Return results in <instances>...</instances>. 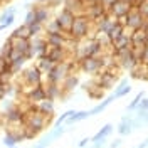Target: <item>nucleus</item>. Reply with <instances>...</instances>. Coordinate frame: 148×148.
I'll use <instances>...</instances> for the list:
<instances>
[{"instance_id": "f257e3e1", "label": "nucleus", "mask_w": 148, "mask_h": 148, "mask_svg": "<svg viewBox=\"0 0 148 148\" xmlns=\"http://www.w3.org/2000/svg\"><path fill=\"white\" fill-rule=\"evenodd\" d=\"M67 36L71 37V39H74V40H83L86 37L96 36V27H94V24L84 14H81V15L74 17L73 25L69 29Z\"/></svg>"}, {"instance_id": "f03ea898", "label": "nucleus", "mask_w": 148, "mask_h": 148, "mask_svg": "<svg viewBox=\"0 0 148 148\" xmlns=\"http://www.w3.org/2000/svg\"><path fill=\"white\" fill-rule=\"evenodd\" d=\"M27 128L34 130L36 133H40L49 123V116L42 114L36 106H27V110L24 111V121H22Z\"/></svg>"}, {"instance_id": "7ed1b4c3", "label": "nucleus", "mask_w": 148, "mask_h": 148, "mask_svg": "<svg viewBox=\"0 0 148 148\" xmlns=\"http://www.w3.org/2000/svg\"><path fill=\"white\" fill-rule=\"evenodd\" d=\"M42 73L39 71V67L36 64L27 67V69H24L22 73H20V84H18V91L22 92V94H25V92L30 89V88H34V86H39V84H42Z\"/></svg>"}, {"instance_id": "20e7f679", "label": "nucleus", "mask_w": 148, "mask_h": 148, "mask_svg": "<svg viewBox=\"0 0 148 148\" xmlns=\"http://www.w3.org/2000/svg\"><path fill=\"white\" fill-rule=\"evenodd\" d=\"M120 22L125 25L126 29L130 30H136V29H147L148 27V20L141 14H140V10L136 7H133V9L130 10L128 14L125 15L123 18H120Z\"/></svg>"}, {"instance_id": "39448f33", "label": "nucleus", "mask_w": 148, "mask_h": 148, "mask_svg": "<svg viewBox=\"0 0 148 148\" xmlns=\"http://www.w3.org/2000/svg\"><path fill=\"white\" fill-rule=\"evenodd\" d=\"M77 67L86 74H91V76H96V74L103 71L101 67V57H83L77 61Z\"/></svg>"}, {"instance_id": "423d86ee", "label": "nucleus", "mask_w": 148, "mask_h": 148, "mask_svg": "<svg viewBox=\"0 0 148 148\" xmlns=\"http://www.w3.org/2000/svg\"><path fill=\"white\" fill-rule=\"evenodd\" d=\"M94 81H96L98 86L104 91V89H111V88L116 84L118 76L113 73V69H103V71H99V73L94 76Z\"/></svg>"}, {"instance_id": "0eeeda50", "label": "nucleus", "mask_w": 148, "mask_h": 148, "mask_svg": "<svg viewBox=\"0 0 148 148\" xmlns=\"http://www.w3.org/2000/svg\"><path fill=\"white\" fill-rule=\"evenodd\" d=\"M133 7H135V5H133V2H130V0H116V2L111 5V9L108 10V14H110L111 17H114L116 20H120V18L125 17Z\"/></svg>"}, {"instance_id": "6e6552de", "label": "nucleus", "mask_w": 148, "mask_h": 148, "mask_svg": "<svg viewBox=\"0 0 148 148\" xmlns=\"http://www.w3.org/2000/svg\"><path fill=\"white\" fill-rule=\"evenodd\" d=\"M24 111L18 104H12L5 110V123H9L10 126L14 125H22L24 121Z\"/></svg>"}, {"instance_id": "1a4fd4ad", "label": "nucleus", "mask_w": 148, "mask_h": 148, "mask_svg": "<svg viewBox=\"0 0 148 148\" xmlns=\"http://www.w3.org/2000/svg\"><path fill=\"white\" fill-rule=\"evenodd\" d=\"M46 56L54 62V64L64 62V61H73V59L69 57V52H67L66 47H51V46H47Z\"/></svg>"}, {"instance_id": "9d476101", "label": "nucleus", "mask_w": 148, "mask_h": 148, "mask_svg": "<svg viewBox=\"0 0 148 148\" xmlns=\"http://www.w3.org/2000/svg\"><path fill=\"white\" fill-rule=\"evenodd\" d=\"M24 96H25V101H27V104H30V106H36V104H39L42 99H46V89H44V84H39V86L30 88V89H29Z\"/></svg>"}, {"instance_id": "9b49d317", "label": "nucleus", "mask_w": 148, "mask_h": 148, "mask_svg": "<svg viewBox=\"0 0 148 148\" xmlns=\"http://www.w3.org/2000/svg\"><path fill=\"white\" fill-rule=\"evenodd\" d=\"M74 15L71 10H67V9H61V12L57 14V17H56V20H57V24L61 25V30L64 32V34H67L69 32V29H71V25H73V20H74Z\"/></svg>"}, {"instance_id": "f8f14e48", "label": "nucleus", "mask_w": 148, "mask_h": 148, "mask_svg": "<svg viewBox=\"0 0 148 148\" xmlns=\"http://www.w3.org/2000/svg\"><path fill=\"white\" fill-rule=\"evenodd\" d=\"M9 42H10V46H12V49L15 52H18V54L25 56L29 52V49H30V39H22V37H15L10 34Z\"/></svg>"}, {"instance_id": "ddd939ff", "label": "nucleus", "mask_w": 148, "mask_h": 148, "mask_svg": "<svg viewBox=\"0 0 148 148\" xmlns=\"http://www.w3.org/2000/svg\"><path fill=\"white\" fill-rule=\"evenodd\" d=\"M131 47L133 49H143L148 44V37H147V29H136L131 30Z\"/></svg>"}, {"instance_id": "4468645a", "label": "nucleus", "mask_w": 148, "mask_h": 148, "mask_svg": "<svg viewBox=\"0 0 148 148\" xmlns=\"http://www.w3.org/2000/svg\"><path fill=\"white\" fill-rule=\"evenodd\" d=\"M106 14V10L103 9V5L98 2V3H91V5H86V9H84V15L91 20L92 24L96 22V20H99Z\"/></svg>"}, {"instance_id": "2eb2a0df", "label": "nucleus", "mask_w": 148, "mask_h": 148, "mask_svg": "<svg viewBox=\"0 0 148 148\" xmlns=\"http://www.w3.org/2000/svg\"><path fill=\"white\" fill-rule=\"evenodd\" d=\"M116 22V18L111 17L110 14L106 12L104 15H103L99 20H96L94 22V27H96V34H108V30L113 27V24Z\"/></svg>"}, {"instance_id": "dca6fc26", "label": "nucleus", "mask_w": 148, "mask_h": 148, "mask_svg": "<svg viewBox=\"0 0 148 148\" xmlns=\"http://www.w3.org/2000/svg\"><path fill=\"white\" fill-rule=\"evenodd\" d=\"M44 39H46L47 46L51 47H66L69 36L64 32H57V34H44Z\"/></svg>"}, {"instance_id": "f3484780", "label": "nucleus", "mask_w": 148, "mask_h": 148, "mask_svg": "<svg viewBox=\"0 0 148 148\" xmlns=\"http://www.w3.org/2000/svg\"><path fill=\"white\" fill-rule=\"evenodd\" d=\"M32 10H34V20L39 22V24H46L47 20L51 18V10H49L47 5L39 3V5H34Z\"/></svg>"}, {"instance_id": "a211bd4d", "label": "nucleus", "mask_w": 148, "mask_h": 148, "mask_svg": "<svg viewBox=\"0 0 148 148\" xmlns=\"http://www.w3.org/2000/svg\"><path fill=\"white\" fill-rule=\"evenodd\" d=\"M44 89H46V98H47V99H52V101H56L57 98H62V89H61V84L49 83V81H47V83L44 84Z\"/></svg>"}, {"instance_id": "6ab92c4d", "label": "nucleus", "mask_w": 148, "mask_h": 148, "mask_svg": "<svg viewBox=\"0 0 148 148\" xmlns=\"http://www.w3.org/2000/svg\"><path fill=\"white\" fill-rule=\"evenodd\" d=\"M77 83H79V79H77V76H76V74H73V73L67 74L64 79H62V83H61L62 96H64V94H69V92L73 91L76 86H77Z\"/></svg>"}, {"instance_id": "aec40b11", "label": "nucleus", "mask_w": 148, "mask_h": 148, "mask_svg": "<svg viewBox=\"0 0 148 148\" xmlns=\"http://www.w3.org/2000/svg\"><path fill=\"white\" fill-rule=\"evenodd\" d=\"M130 36H131V34H130ZM130 36L123 34V36H120L116 40H113V42H111V51H113V52H118V51L130 49V47H131V39H130Z\"/></svg>"}, {"instance_id": "412c9836", "label": "nucleus", "mask_w": 148, "mask_h": 148, "mask_svg": "<svg viewBox=\"0 0 148 148\" xmlns=\"http://www.w3.org/2000/svg\"><path fill=\"white\" fill-rule=\"evenodd\" d=\"M64 9L71 10L74 15H81V14H84L86 3L83 0H64Z\"/></svg>"}, {"instance_id": "4be33fe9", "label": "nucleus", "mask_w": 148, "mask_h": 148, "mask_svg": "<svg viewBox=\"0 0 148 148\" xmlns=\"http://www.w3.org/2000/svg\"><path fill=\"white\" fill-rule=\"evenodd\" d=\"M36 66L39 67V71L42 73V76H47V74L52 71V67H54V62L47 57V56H42V57H37V62Z\"/></svg>"}, {"instance_id": "5701e85b", "label": "nucleus", "mask_w": 148, "mask_h": 148, "mask_svg": "<svg viewBox=\"0 0 148 148\" xmlns=\"http://www.w3.org/2000/svg\"><path fill=\"white\" fill-rule=\"evenodd\" d=\"M36 108L39 111H40V113H42V114H46V116H49V118H51V116H52V114H54V110H56V106H54V101H52V99H42V101L39 103V104H36Z\"/></svg>"}, {"instance_id": "b1692460", "label": "nucleus", "mask_w": 148, "mask_h": 148, "mask_svg": "<svg viewBox=\"0 0 148 148\" xmlns=\"http://www.w3.org/2000/svg\"><path fill=\"white\" fill-rule=\"evenodd\" d=\"M130 92H131V86L128 84V81H126V79H123V81H121V83L114 88V92H113L111 96H113L114 99H120V98H125V96H126V94H130Z\"/></svg>"}, {"instance_id": "393cba45", "label": "nucleus", "mask_w": 148, "mask_h": 148, "mask_svg": "<svg viewBox=\"0 0 148 148\" xmlns=\"http://www.w3.org/2000/svg\"><path fill=\"white\" fill-rule=\"evenodd\" d=\"M123 34H125V25L121 24L120 20H116V22L113 24V27L108 30V34H106V36H108V39L113 42V40H116V39H118L120 36H123Z\"/></svg>"}, {"instance_id": "a878e982", "label": "nucleus", "mask_w": 148, "mask_h": 148, "mask_svg": "<svg viewBox=\"0 0 148 148\" xmlns=\"http://www.w3.org/2000/svg\"><path fill=\"white\" fill-rule=\"evenodd\" d=\"M113 130H114V126H113L111 123H106V125H104V126H103V128L91 138V141L94 143V141H98V140H101V138H108L111 133H113Z\"/></svg>"}, {"instance_id": "bb28decb", "label": "nucleus", "mask_w": 148, "mask_h": 148, "mask_svg": "<svg viewBox=\"0 0 148 148\" xmlns=\"http://www.w3.org/2000/svg\"><path fill=\"white\" fill-rule=\"evenodd\" d=\"M44 32L46 34H57V32H62V30H61V25L57 24L56 18H49L44 24Z\"/></svg>"}, {"instance_id": "cd10ccee", "label": "nucleus", "mask_w": 148, "mask_h": 148, "mask_svg": "<svg viewBox=\"0 0 148 148\" xmlns=\"http://www.w3.org/2000/svg\"><path fill=\"white\" fill-rule=\"evenodd\" d=\"M116 131H118V135H121V136L130 135L133 131V128H131V118L130 120H121L120 125H118V128H116Z\"/></svg>"}, {"instance_id": "c85d7f7f", "label": "nucleus", "mask_w": 148, "mask_h": 148, "mask_svg": "<svg viewBox=\"0 0 148 148\" xmlns=\"http://www.w3.org/2000/svg\"><path fill=\"white\" fill-rule=\"evenodd\" d=\"M111 101H114V98L113 96H110V98H106V99H103V103H99V104H96L92 110H89V116H94V114H98V113H101V111H104L108 106L111 104Z\"/></svg>"}, {"instance_id": "c756f323", "label": "nucleus", "mask_w": 148, "mask_h": 148, "mask_svg": "<svg viewBox=\"0 0 148 148\" xmlns=\"http://www.w3.org/2000/svg\"><path fill=\"white\" fill-rule=\"evenodd\" d=\"M88 116H89V111H74L66 121H67V125H73V123H79V121L86 120Z\"/></svg>"}, {"instance_id": "7c9ffc66", "label": "nucleus", "mask_w": 148, "mask_h": 148, "mask_svg": "<svg viewBox=\"0 0 148 148\" xmlns=\"http://www.w3.org/2000/svg\"><path fill=\"white\" fill-rule=\"evenodd\" d=\"M12 36H15V37H22V39H30V29H29L27 24H22L20 27H17L14 32H12Z\"/></svg>"}, {"instance_id": "2f4dec72", "label": "nucleus", "mask_w": 148, "mask_h": 148, "mask_svg": "<svg viewBox=\"0 0 148 148\" xmlns=\"http://www.w3.org/2000/svg\"><path fill=\"white\" fill-rule=\"evenodd\" d=\"M25 61H27L25 56H22V57H18V59H15V61H12V62H10V73L15 76L18 71H22V67H24V64H25Z\"/></svg>"}, {"instance_id": "473e14b6", "label": "nucleus", "mask_w": 148, "mask_h": 148, "mask_svg": "<svg viewBox=\"0 0 148 148\" xmlns=\"http://www.w3.org/2000/svg\"><path fill=\"white\" fill-rule=\"evenodd\" d=\"M64 131H66V126H62V125H59V126H56L49 135H47V138L51 140V141H54L56 138H59V136H62L64 135Z\"/></svg>"}, {"instance_id": "72a5a7b5", "label": "nucleus", "mask_w": 148, "mask_h": 148, "mask_svg": "<svg viewBox=\"0 0 148 148\" xmlns=\"http://www.w3.org/2000/svg\"><path fill=\"white\" fill-rule=\"evenodd\" d=\"M29 29H30V36H40L42 32H44V24H39V22H32L30 25H29Z\"/></svg>"}, {"instance_id": "f704fd0d", "label": "nucleus", "mask_w": 148, "mask_h": 148, "mask_svg": "<svg viewBox=\"0 0 148 148\" xmlns=\"http://www.w3.org/2000/svg\"><path fill=\"white\" fill-rule=\"evenodd\" d=\"M135 7H136V9L140 10V14L148 20V0H141V2H138V3L135 5Z\"/></svg>"}, {"instance_id": "c9c22d12", "label": "nucleus", "mask_w": 148, "mask_h": 148, "mask_svg": "<svg viewBox=\"0 0 148 148\" xmlns=\"http://www.w3.org/2000/svg\"><path fill=\"white\" fill-rule=\"evenodd\" d=\"M141 98H143V91H141V92H138V94H136V96L133 98V101H131V103L128 104V108H126V111H130V113H131V111H135V110H136V106L140 104V101H141Z\"/></svg>"}, {"instance_id": "e433bc0d", "label": "nucleus", "mask_w": 148, "mask_h": 148, "mask_svg": "<svg viewBox=\"0 0 148 148\" xmlns=\"http://www.w3.org/2000/svg\"><path fill=\"white\" fill-rule=\"evenodd\" d=\"M14 22H15V14H12V15H2V14H0V24H2V25L9 27Z\"/></svg>"}, {"instance_id": "4c0bfd02", "label": "nucleus", "mask_w": 148, "mask_h": 148, "mask_svg": "<svg viewBox=\"0 0 148 148\" xmlns=\"http://www.w3.org/2000/svg\"><path fill=\"white\" fill-rule=\"evenodd\" d=\"M10 52H12V46H10L9 39L3 42V46H2V51H0V57H5V59H9Z\"/></svg>"}, {"instance_id": "58836bf2", "label": "nucleus", "mask_w": 148, "mask_h": 148, "mask_svg": "<svg viewBox=\"0 0 148 148\" xmlns=\"http://www.w3.org/2000/svg\"><path fill=\"white\" fill-rule=\"evenodd\" d=\"M73 113H74V110H69V111H66V113H62V114H61V116H59V118L56 120V126H59V125H62V123H64V121L67 120V118H69L71 114H73Z\"/></svg>"}, {"instance_id": "ea45409f", "label": "nucleus", "mask_w": 148, "mask_h": 148, "mask_svg": "<svg viewBox=\"0 0 148 148\" xmlns=\"http://www.w3.org/2000/svg\"><path fill=\"white\" fill-rule=\"evenodd\" d=\"M140 62H143V64L148 66V44L143 47V51H141V59H140Z\"/></svg>"}, {"instance_id": "a19ab883", "label": "nucleus", "mask_w": 148, "mask_h": 148, "mask_svg": "<svg viewBox=\"0 0 148 148\" xmlns=\"http://www.w3.org/2000/svg\"><path fill=\"white\" fill-rule=\"evenodd\" d=\"M114 2H116V0H99V3L103 5V9L106 10V12H108V10L111 9V5H113Z\"/></svg>"}, {"instance_id": "79ce46f5", "label": "nucleus", "mask_w": 148, "mask_h": 148, "mask_svg": "<svg viewBox=\"0 0 148 148\" xmlns=\"http://www.w3.org/2000/svg\"><path fill=\"white\" fill-rule=\"evenodd\" d=\"M51 143H52V141H51V140H49V138L46 136V138L42 140L40 143H37V145H34V148H47L49 145H51Z\"/></svg>"}, {"instance_id": "37998d69", "label": "nucleus", "mask_w": 148, "mask_h": 148, "mask_svg": "<svg viewBox=\"0 0 148 148\" xmlns=\"http://www.w3.org/2000/svg\"><path fill=\"white\" fill-rule=\"evenodd\" d=\"M32 22H36V20H34V10L30 9V10L27 12V15H25V22H24V24H27V25H30Z\"/></svg>"}, {"instance_id": "c03bdc74", "label": "nucleus", "mask_w": 148, "mask_h": 148, "mask_svg": "<svg viewBox=\"0 0 148 148\" xmlns=\"http://www.w3.org/2000/svg\"><path fill=\"white\" fill-rule=\"evenodd\" d=\"M12 14H15V7H7L2 12V15H12Z\"/></svg>"}, {"instance_id": "a18cd8bd", "label": "nucleus", "mask_w": 148, "mask_h": 148, "mask_svg": "<svg viewBox=\"0 0 148 148\" xmlns=\"http://www.w3.org/2000/svg\"><path fill=\"white\" fill-rule=\"evenodd\" d=\"M88 143H91V138H83L81 141H79V148H86Z\"/></svg>"}, {"instance_id": "49530a36", "label": "nucleus", "mask_w": 148, "mask_h": 148, "mask_svg": "<svg viewBox=\"0 0 148 148\" xmlns=\"http://www.w3.org/2000/svg\"><path fill=\"white\" fill-rule=\"evenodd\" d=\"M5 96H7V92H5V84L0 83V101H2V99H3Z\"/></svg>"}, {"instance_id": "de8ad7c7", "label": "nucleus", "mask_w": 148, "mask_h": 148, "mask_svg": "<svg viewBox=\"0 0 148 148\" xmlns=\"http://www.w3.org/2000/svg\"><path fill=\"white\" fill-rule=\"evenodd\" d=\"M121 143H123L121 140H114V141L111 143V148H120V147H121Z\"/></svg>"}, {"instance_id": "09e8293b", "label": "nucleus", "mask_w": 148, "mask_h": 148, "mask_svg": "<svg viewBox=\"0 0 148 148\" xmlns=\"http://www.w3.org/2000/svg\"><path fill=\"white\" fill-rule=\"evenodd\" d=\"M83 2L86 3V5H91V3H98L99 0H83Z\"/></svg>"}, {"instance_id": "8fccbe9b", "label": "nucleus", "mask_w": 148, "mask_h": 148, "mask_svg": "<svg viewBox=\"0 0 148 148\" xmlns=\"http://www.w3.org/2000/svg\"><path fill=\"white\" fill-rule=\"evenodd\" d=\"M49 0H37V3H42V5H47Z\"/></svg>"}, {"instance_id": "3c124183", "label": "nucleus", "mask_w": 148, "mask_h": 148, "mask_svg": "<svg viewBox=\"0 0 148 148\" xmlns=\"http://www.w3.org/2000/svg\"><path fill=\"white\" fill-rule=\"evenodd\" d=\"M3 29H7V27H5V25H2V24H0V32H2V30H3Z\"/></svg>"}, {"instance_id": "603ef678", "label": "nucleus", "mask_w": 148, "mask_h": 148, "mask_svg": "<svg viewBox=\"0 0 148 148\" xmlns=\"http://www.w3.org/2000/svg\"><path fill=\"white\" fill-rule=\"evenodd\" d=\"M5 2H9V0H0V5H2V3H5Z\"/></svg>"}, {"instance_id": "864d4df0", "label": "nucleus", "mask_w": 148, "mask_h": 148, "mask_svg": "<svg viewBox=\"0 0 148 148\" xmlns=\"http://www.w3.org/2000/svg\"><path fill=\"white\" fill-rule=\"evenodd\" d=\"M10 148H15V147H10Z\"/></svg>"}, {"instance_id": "5fc2aeb1", "label": "nucleus", "mask_w": 148, "mask_h": 148, "mask_svg": "<svg viewBox=\"0 0 148 148\" xmlns=\"http://www.w3.org/2000/svg\"><path fill=\"white\" fill-rule=\"evenodd\" d=\"M147 148H148V145H147Z\"/></svg>"}, {"instance_id": "6e6d98bb", "label": "nucleus", "mask_w": 148, "mask_h": 148, "mask_svg": "<svg viewBox=\"0 0 148 148\" xmlns=\"http://www.w3.org/2000/svg\"><path fill=\"white\" fill-rule=\"evenodd\" d=\"M27 2H29V0H27Z\"/></svg>"}]
</instances>
